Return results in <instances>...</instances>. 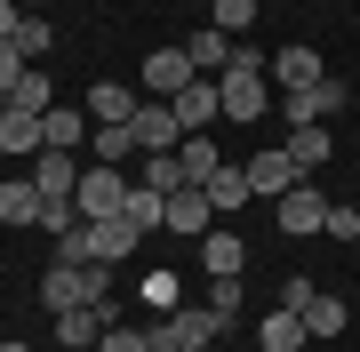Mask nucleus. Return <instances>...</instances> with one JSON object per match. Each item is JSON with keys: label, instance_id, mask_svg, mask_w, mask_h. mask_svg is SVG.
<instances>
[{"label": "nucleus", "instance_id": "obj_1", "mask_svg": "<svg viewBox=\"0 0 360 352\" xmlns=\"http://www.w3.org/2000/svg\"><path fill=\"white\" fill-rule=\"evenodd\" d=\"M129 169H104V160H96V169H80V184H72V209L80 216H120V209H129Z\"/></svg>", "mask_w": 360, "mask_h": 352}, {"label": "nucleus", "instance_id": "obj_2", "mask_svg": "<svg viewBox=\"0 0 360 352\" xmlns=\"http://www.w3.org/2000/svg\"><path fill=\"white\" fill-rule=\"evenodd\" d=\"M345 105H352V89H345L336 72H328V80H312V89H288V96H281L288 129H304V120H321V129H328V120L345 112Z\"/></svg>", "mask_w": 360, "mask_h": 352}, {"label": "nucleus", "instance_id": "obj_3", "mask_svg": "<svg viewBox=\"0 0 360 352\" xmlns=\"http://www.w3.org/2000/svg\"><path fill=\"white\" fill-rule=\"evenodd\" d=\"M272 216H281V233H288V240H312V233H328V200L312 193V176L296 184V193H281V200H272Z\"/></svg>", "mask_w": 360, "mask_h": 352}, {"label": "nucleus", "instance_id": "obj_4", "mask_svg": "<svg viewBox=\"0 0 360 352\" xmlns=\"http://www.w3.org/2000/svg\"><path fill=\"white\" fill-rule=\"evenodd\" d=\"M129 129H136V152H176V144H184V120H176L168 96H144Z\"/></svg>", "mask_w": 360, "mask_h": 352}, {"label": "nucleus", "instance_id": "obj_5", "mask_svg": "<svg viewBox=\"0 0 360 352\" xmlns=\"http://www.w3.org/2000/svg\"><path fill=\"white\" fill-rule=\"evenodd\" d=\"M240 169H248V193H257V200H281V193H296V184H304V169L288 160V144H272V152L240 160Z\"/></svg>", "mask_w": 360, "mask_h": 352}, {"label": "nucleus", "instance_id": "obj_6", "mask_svg": "<svg viewBox=\"0 0 360 352\" xmlns=\"http://www.w3.org/2000/svg\"><path fill=\"white\" fill-rule=\"evenodd\" d=\"M193 56H184V40H176V48H153V56H144V96H176V89H193Z\"/></svg>", "mask_w": 360, "mask_h": 352}, {"label": "nucleus", "instance_id": "obj_7", "mask_svg": "<svg viewBox=\"0 0 360 352\" xmlns=\"http://www.w3.org/2000/svg\"><path fill=\"white\" fill-rule=\"evenodd\" d=\"M168 105H176L184 136H200V129H217V120H224V89H217V80H193V89H176Z\"/></svg>", "mask_w": 360, "mask_h": 352}, {"label": "nucleus", "instance_id": "obj_8", "mask_svg": "<svg viewBox=\"0 0 360 352\" xmlns=\"http://www.w3.org/2000/svg\"><path fill=\"white\" fill-rule=\"evenodd\" d=\"M200 264H208V280H240V264H248V240L232 233V224H208V233H200Z\"/></svg>", "mask_w": 360, "mask_h": 352}, {"label": "nucleus", "instance_id": "obj_9", "mask_svg": "<svg viewBox=\"0 0 360 352\" xmlns=\"http://www.w3.org/2000/svg\"><path fill=\"white\" fill-rule=\"evenodd\" d=\"M208 224H217L208 193H200V184H176V193H168V224H160V233H184V240H200Z\"/></svg>", "mask_w": 360, "mask_h": 352}, {"label": "nucleus", "instance_id": "obj_10", "mask_svg": "<svg viewBox=\"0 0 360 352\" xmlns=\"http://www.w3.org/2000/svg\"><path fill=\"white\" fill-rule=\"evenodd\" d=\"M272 80H281V96H288V89H312V80H328V65H321V48L288 40V48H272Z\"/></svg>", "mask_w": 360, "mask_h": 352}, {"label": "nucleus", "instance_id": "obj_11", "mask_svg": "<svg viewBox=\"0 0 360 352\" xmlns=\"http://www.w3.org/2000/svg\"><path fill=\"white\" fill-rule=\"evenodd\" d=\"M136 105H144L136 89H120V80H96V89H89V105H80V112H89L96 129H129V120H136Z\"/></svg>", "mask_w": 360, "mask_h": 352}, {"label": "nucleus", "instance_id": "obj_12", "mask_svg": "<svg viewBox=\"0 0 360 352\" xmlns=\"http://www.w3.org/2000/svg\"><path fill=\"white\" fill-rule=\"evenodd\" d=\"M257 344L264 352H304L312 337H304V313H296V304H272V313L257 320Z\"/></svg>", "mask_w": 360, "mask_h": 352}, {"label": "nucleus", "instance_id": "obj_13", "mask_svg": "<svg viewBox=\"0 0 360 352\" xmlns=\"http://www.w3.org/2000/svg\"><path fill=\"white\" fill-rule=\"evenodd\" d=\"M89 129H96L89 112H65V105L40 112V144H49V152H80V144H89Z\"/></svg>", "mask_w": 360, "mask_h": 352}, {"label": "nucleus", "instance_id": "obj_14", "mask_svg": "<svg viewBox=\"0 0 360 352\" xmlns=\"http://www.w3.org/2000/svg\"><path fill=\"white\" fill-rule=\"evenodd\" d=\"M32 184H40V200H72V184H80V160H72V152H49V144H40V160H32Z\"/></svg>", "mask_w": 360, "mask_h": 352}, {"label": "nucleus", "instance_id": "obj_15", "mask_svg": "<svg viewBox=\"0 0 360 352\" xmlns=\"http://www.w3.org/2000/svg\"><path fill=\"white\" fill-rule=\"evenodd\" d=\"M184 56H193V72H200V80H224V65H232V32L200 25L193 40H184Z\"/></svg>", "mask_w": 360, "mask_h": 352}, {"label": "nucleus", "instance_id": "obj_16", "mask_svg": "<svg viewBox=\"0 0 360 352\" xmlns=\"http://www.w3.org/2000/svg\"><path fill=\"white\" fill-rule=\"evenodd\" d=\"M40 304H49V313H72V304H89V288H80V264H56V256H49V273H40Z\"/></svg>", "mask_w": 360, "mask_h": 352}, {"label": "nucleus", "instance_id": "obj_17", "mask_svg": "<svg viewBox=\"0 0 360 352\" xmlns=\"http://www.w3.org/2000/svg\"><path fill=\"white\" fill-rule=\"evenodd\" d=\"M200 193H208V209H217V216H240L248 200H257V193H248V169H232V160H224V169L200 184Z\"/></svg>", "mask_w": 360, "mask_h": 352}, {"label": "nucleus", "instance_id": "obj_18", "mask_svg": "<svg viewBox=\"0 0 360 352\" xmlns=\"http://www.w3.org/2000/svg\"><path fill=\"white\" fill-rule=\"evenodd\" d=\"M328 152H336V136L321 129V120H304V129H288V160H296V169H328Z\"/></svg>", "mask_w": 360, "mask_h": 352}, {"label": "nucleus", "instance_id": "obj_19", "mask_svg": "<svg viewBox=\"0 0 360 352\" xmlns=\"http://www.w3.org/2000/svg\"><path fill=\"white\" fill-rule=\"evenodd\" d=\"M168 337H176V344H217L224 320L208 313V304H176V313H168Z\"/></svg>", "mask_w": 360, "mask_h": 352}, {"label": "nucleus", "instance_id": "obj_20", "mask_svg": "<svg viewBox=\"0 0 360 352\" xmlns=\"http://www.w3.org/2000/svg\"><path fill=\"white\" fill-rule=\"evenodd\" d=\"M224 89V120H264L272 112V89L264 80H217Z\"/></svg>", "mask_w": 360, "mask_h": 352}, {"label": "nucleus", "instance_id": "obj_21", "mask_svg": "<svg viewBox=\"0 0 360 352\" xmlns=\"http://www.w3.org/2000/svg\"><path fill=\"white\" fill-rule=\"evenodd\" d=\"M0 152H40V112H16V105H0Z\"/></svg>", "mask_w": 360, "mask_h": 352}, {"label": "nucleus", "instance_id": "obj_22", "mask_svg": "<svg viewBox=\"0 0 360 352\" xmlns=\"http://www.w3.org/2000/svg\"><path fill=\"white\" fill-rule=\"evenodd\" d=\"M176 160H184V184H208V176L224 169V152H217V136H208V129H200V136H184V144H176Z\"/></svg>", "mask_w": 360, "mask_h": 352}, {"label": "nucleus", "instance_id": "obj_23", "mask_svg": "<svg viewBox=\"0 0 360 352\" xmlns=\"http://www.w3.org/2000/svg\"><path fill=\"white\" fill-rule=\"evenodd\" d=\"M0 224H40V184L32 176H8V184H0Z\"/></svg>", "mask_w": 360, "mask_h": 352}, {"label": "nucleus", "instance_id": "obj_24", "mask_svg": "<svg viewBox=\"0 0 360 352\" xmlns=\"http://www.w3.org/2000/svg\"><path fill=\"white\" fill-rule=\"evenodd\" d=\"M120 216H129V224H136V233H144V240H153V233H160V224H168V200L153 193V184H129V209H120Z\"/></svg>", "mask_w": 360, "mask_h": 352}, {"label": "nucleus", "instance_id": "obj_25", "mask_svg": "<svg viewBox=\"0 0 360 352\" xmlns=\"http://www.w3.org/2000/svg\"><path fill=\"white\" fill-rule=\"evenodd\" d=\"M104 337V320L89 313V304H72V313H56V344H65V352H89Z\"/></svg>", "mask_w": 360, "mask_h": 352}, {"label": "nucleus", "instance_id": "obj_26", "mask_svg": "<svg viewBox=\"0 0 360 352\" xmlns=\"http://www.w3.org/2000/svg\"><path fill=\"white\" fill-rule=\"evenodd\" d=\"M0 105H16V112H49V105H56V89H49V72H40V65H25V80H16Z\"/></svg>", "mask_w": 360, "mask_h": 352}, {"label": "nucleus", "instance_id": "obj_27", "mask_svg": "<svg viewBox=\"0 0 360 352\" xmlns=\"http://www.w3.org/2000/svg\"><path fill=\"white\" fill-rule=\"evenodd\" d=\"M345 320H352L345 296H312L304 304V337H345Z\"/></svg>", "mask_w": 360, "mask_h": 352}, {"label": "nucleus", "instance_id": "obj_28", "mask_svg": "<svg viewBox=\"0 0 360 352\" xmlns=\"http://www.w3.org/2000/svg\"><path fill=\"white\" fill-rule=\"evenodd\" d=\"M89 144H96L104 169H129V160H136V129H89Z\"/></svg>", "mask_w": 360, "mask_h": 352}, {"label": "nucleus", "instance_id": "obj_29", "mask_svg": "<svg viewBox=\"0 0 360 352\" xmlns=\"http://www.w3.org/2000/svg\"><path fill=\"white\" fill-rule=\"evenodd\" d=\"M8 48L25 56V65H40V56H49L56 40H49V25H40V16H16V32H8Z\"/></svg>", "mask_w": 360, "mask_h": 352}, {"label": "nucleus", "instance_id": "obj_30", "mask_svg": "<svg viewBox=\"0 0 360 352\" xmlns=\"http://www.w3.org/2000/svg\"><path fill=\"white\" fill-rule=\"evenodd\" d=\"M208 25H217V32H232V40H240L248 25H257V0H208Z\"/></svg>", "mask_w": 360, "mask_h": 352}, {"label": "nucleus", "instance_id": "obj_31", "mask_svg": "<svg viewBox=\"0 0 360 352\" xmlns=\"http://www.w3.org/2000/svg\"><path fill=\"white\" fill-rule=\"evenodd\" d=\"M72 224H89V216L72 209V200H40V233H49V240H65Z\"/></svg>", "mask_w": 360, "mask_h": 352}, {"label": "nucleus", "instance_id": "obj_32", "mask_svg": "<svg viewBox=\"0 0 360 352\" xmlns=\"http://www.w3.org/2000/svg\"><path fill=\"white\" fill-rule=\"evenodd\" d=\"M208 313L232 328V313H240V280H208Z\"/></svg>", "mask_w": 360, "mask_h": 352}, {"label": "nucleus", "instance_id": "obj_33", "mask_svg": "<svg viewBox=\"0 0 360 352\" xmlns=\"http://www.w3.org/2000/svg\"><path fill=\"white\" fill-rule=\"evenodd\" d=\"M144 304H160V320L176 313V273H153V280H144Z\"/></svg>", "mask_w": 360, "mask_h": 352}, {"label": "nucleus", "instance_id": "obj_34", "mask_svg": "<svg viewBox=\"0 0 360 352\" xmlns=\"http://www.w3.org/2000/svg\"><path fill=\"white\" fill-rule=\"evenodd\" d=\"M144 344H153V328H120V320L104 328V352H144Z\"/></svg>", "mask_w": 360, "mask_h": 352}, {"label": "nucleus", "instance_id": "obj_35", "mask_svg": "<svg viewBox=\"0 0 360 352\" xmlns=\"http://www.w3.org/2000/svg\"><path fill=\"white\" fill-rule=\"evenodd\" d=\"M328 240H360V209H336L328 200Z\"/></svg>", "mask_w": 360, "mask_h": 352}, {"label": "nucleus", "instance_id": "obj_36", "mask_svg": "<svg viewBox=\"0 0 360 352\" xmlns=\"http://www.w3.org/2000/svg\"><path fill=\"white\" fill-rule=\"evenodd\" d=\"M16 80H25V56H16V48H8V40H0V96H8V89H16Z\"/></svg>", "mask_w": 360, "mask_h": 352}, {"label": "nucleus", "instance_id": "obj_37", "mask_svg": "<svg viewBox=\"0 0 360 352\" xmlns=\"http://www.w3.org/2000/svg\"><path fill=\"white\" fill-rule=\"evenodd\" d=\"M144 352H184V344L168 337V320H160V328H153V344H144Z\"/></svg>", "mask_w": 360, "mask_h": 352}, {"label": "nucleus", "instance_id": "obj_38", "mask_svg": "<svg viewBox=\"0 0 360 352\" xmlns=\"http://www.w3.org/2000/svg\"><path fill=\"white\" fill-rule=\"evenodd\" d=\"M16 16H25V8H16V0H0V40L16 32Z\"/></svg>", "mask_w": 360, "mask_h": 352}, {"label": "nucleus", "instance_id": "obj_39", "mask_svg": "<svg viewBox=\"0 0 360 352\" xmlns=\"http://www.w3.org/2000/svg\"><path fill=\"white\" fill-rule=\"evenodd\" d=\"M0 352H32V344H16V337H0Z\"/></svg>", "mask_w": 360, "mask_h": 352}, {"label": "nucleus", "instance_id": "obj_40", "mask_svg": "<svg viewBox=\"0 0 360 352\" xmlns=\"http://www.w3.org/2000/svg\"><path fill=\"white\" fill-rule=\"evenodd\" d=\"M16 8H25V16H40V0H16Z\"/></svg>", "mask_w": 360, "mask_h": 352}, {"label": "nucleus", "instance_id": "obj_41", "mask_svg": "<svg viewBox=\"0 0 360 352\" xmlns=\"http://www.w3.org/2000/svg\"><path fill=\"white\" fill-rule=\"evenodd\" d=\"M184 352H217V344H184Z\"/></svg>", "mask_w": 360, "mask_h": 352}, {"label": "nucleus", "instance_id": "obj_42", "mask_svg": "<svg viewBox=\"0 0 360 352\" xmlns=\"http://www.w3.org/2000/svg\"><path fill=\"white\" fill-rule=\"evenodd\" d=\"M200 8H208V0H200Z\"/></svg>", "mask_w": 360, "mask_h": 352}]
</instances>
